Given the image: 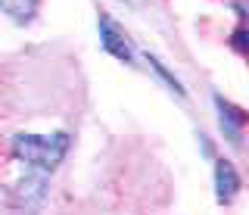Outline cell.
Here are the masks:
<instances>
[{"label":"cell","instance_id":"obj_1","mask_svg":"<svg viewBox=\"0 0 249 215\" xmlns=\"http://www.w3.org/2000/svg\"><path fill=\"white\" fill-rule=\"evenodd\" d=\"M13 153L25 165L37 168V172H53L69 153V134H16L13 137Z\"/></svg>","mask_w":249,"mask_h":215},{"label":"cell","instance_id":"obj_2","mask_svg":"<svg viewBox=\"0 0 249 215\" xmlns=\"http://www.w3.org/2000/svg\"><path fill=\"white\" fill-rule=\"evenodd\" d=\"M97 28H100V41H103V47L112 53L115 59H124V63H131V44H128V35L122 32L119 22L103 13V16H100V22H97Z\"/></svg>","mask_w":249,"mask_h":215},{"label":"cell","instance_id":"obj_3","mask_svg":"<svg viewBox=\"0 0 249 215\" xmlns=\"http://www.w3.org/2000/svg\"><path fill=\"white\" fill-rule=\"evenodd\" d=\"M215 194H218L221 203H231V199L240 194V175H237V168L231 162H224V159H218V165H215Z\"/></svg>","mask_w":249,"mask_h":215},{"label":"cell","instance_id":"obj_4","mask_svg":"<svg viewBox=\"0 0 249 215\" xmlns=\"http://www.w3.org/2000/svg\"><path fill=\"white\" fill-rule=\"evenodd\" d=\"M215 103H218V109H221V128H224V134L233 141V147H240V141H243V125H246V112L237 109V106H231V103H224L221 97H215Z\"/></svg>","mask_w":249,"mask_h":215},{"label":"cell","instance_id":"obj_5","mask_svg":"<svg viewBox=\"0 0 249 215\" xmlns=\"http://www.w3.org/2000/svg\"><path fill=\"white\" fill-rule=\"evenodd\" d=\"M0 10L6 13L13 22H19V25H25L37 16V10H41V0H0Z\"/></svg>","mask_w":249,"mask_h":215},{"label":"cell","instance_id":"obj_6","mask_svg":"<svg viewBox=\"0 0 249 215\" xmlns=\"http://www.w3.org/2000/svg\"><path fill=\"white\" fill-rule=\"evenodd\" d=\"M150 66H153V69H156V72H159V75H162V78H165V84H168V88H171V90H175V94H178V97H184V88H181V81H175V78H171V75L165 72V66H162V63H159V59H153V56H150Z\"/></svg>","mask_w":249,"mask_h":215}]
</instances>
